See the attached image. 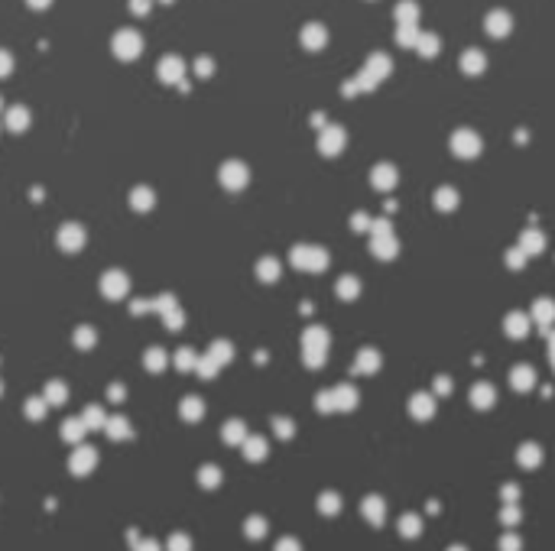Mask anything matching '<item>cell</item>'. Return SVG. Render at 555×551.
<instances>
[{"label": "cell", "mask_w": 555, "mask_h": 551, "mask_svg": "<svg viewBox=\"0 0 555 551\" xmlns=\"http://www.w3.org/2000/svg\"><path fill=\"white\" fill-rule=\"evenodd\" d=\"M458 65H461V72L464 75H484L487 72V52L484 49H478V46H471V49H464L461 52V59H458Z\"/></svg>", "instance_id": "5b68a950"}, {"label": "cell", "mask_w": 555, "mask_h": 551, "mask_svg": "<svg viewBox=\"0 0 555 551\" xmlns=\"http://www.w3.org/2000/svg\"><path fill=\"white\" fill-rule=\"evenodd\" d=\"M49 3H53V0H30V7H36V10H39V7H49Z\"/></svg>", "instance_id": "ac0fdd59"}, {"label": "cell", "mask_w": 555, "mask_h": 551, "mask_svg": "<svg viewBox=\"0 0 555 551\" xmlns=\"http://www.w3.org/2000/svg\"><path fill=\"white\" fill-rule=\"evenodd\" d=\"M130 7L137 13H147V7H150V0H130Z\"/></svg>", "instance_id": "2e32d148"}, {"label": "cell", "mask_w": 555, "mask_h": 551, "mask_svg": "<svg viewBox=\"0 0 555 551\" xmlns=\"http://www.w3.org/2000/svg\"><path fill=\"white\" fill-rule=\"evenodd\" d=\"M140 49H143V39H140L133 30H120L117 36H114V52H117L120 59H137Z\"/></svg>", "instance_id": "8992f818"}, {"label": "cell", "mask_w": 555, "mask_h": 551, "mask_svg": "<svg viewBox=\"0 0 555 551\" xmlns=\"http://www.w3.org/2000/svg\"><path fill=\"white\" fill-rule=\"evenodd\" d=\"M396 26H419V3L416 0H399L393 7Z\"/></svg>", "instance_id": "ba28073f"}, {"label": "cell", "mask_w": 555, "mask_h": 551, "mask_svg": "<svg viewBox=\"0 0 555 551\" xmlns=\"http://www.w3.org/2000/svg\"><path fill=\"white\" fill-rule=\"evenodd\" d=\"M370 182H374L377 188H390L396 182V169L393 166H377V169L370 172Z\"/></svg>", "instance_id": "7c38bea8"}, {"label": "cell", "mask_w": 555, "mask_h": 551, "mask_svg": "<svg viewBox=\"0 0 555 551\" xmlns=\"http://www.w3.org/2000/svg\"><path fill=\"white\" fill-rule=\"evenodd\" d=\"M416 52L422 55V59H435V55L442 52V39H438L435 32H422L416 43Z\"/></svg>", "instance_id": "30bf717a"}, {"label": "cell", "mask_w": 555, "mask_h": 551, "mask_svg": "<svg viewBox=\"0 0 555 551\" xmlns=\"http://www.w3.org/2000/svg\"><path fill=\"white\" fill-rule=\"evenodd\" d=\"M484 30H487V36H493V39H507L513 32V13L503 10V7H493V10L484 17Z\"/></svg>", "instance_id": "7a4b0ae2"}, {"label": "cell", "mask_w": 555, "mask_h": 551, "mask_svg": "<svg viewBox=\"0 0 555 551\" xmlns=\"http://www.w3.org/2000/svg\"><path fill=\"white\" fill-rule=\"evenodd\" d=\"M299 43L309 49V52H321L325 46H328V30L321 26V23H305L299 32Z\"/></svg>", "instance_id": "277c9868"}, {"label": "cell", "mask_w": 555, "mask_h": 551, "mask_svg": "<svg viewBox=\"0 0 555 551\" xmlns=\"http://www.w3.org/2000/svg\"><path fill=\"white\" fill-rule=\"evenodd\" d=\"M419 26H396V46H403V49H416V43H419Z\"/></svg>", "instance_id": "8fae6325"}, {"label": "cell", "mask_w": 555, "mask_h": 551, "mask_svg": "<svg viewBox=\"0 0 555 551\" xmlns=\"http://www.w3.org/2000/svg\"><path fill=\"white\" fill-rule=\"evenodd\" d=\"M166 3H169V0H166Z\"/></svg>", "instance_id": "d6986e66"}, {"label": "cell", "mask_w": 555, "mask_h": 551, "mask_svg": "<svg viewBox=\"0 0 555 551\" xmlns=\"http://www.w3.org/2000/svg\"><path fill=\"white\" fill-rule=\"evenodd\" d=\"M10 127H13V130L26 127V110H20V107H13V110H10Z\"/></svg>", "instance_id": "5bb4252c"}, {"label": "cell", "mask_w": 555, "mask_h": 551, "mask_svg": "<svg viewBox=\"0 0 555 551\" xmlns=\"http://www.w3.org/2000/svg\"><path fill=\"white\" fill-rule=\"evenodd\" d=\"M451 153H458L461 160H471L480 153V137L474 130H455L451 133Z\"/></svg>", "instance_id": "3957f363"}, {"label": "cell", "mask_w": 555, "mask_h": 551, "mask_svg": "<svg viewBox=\"0 0 555 551\" xmlns=\"http://www.w3.org/2000/svg\"><path fill=\"white\" fill-rule=\"evenodd\" d=\"M10 65H13L10 52H3V49H0V75H7V72H10Z\"/></svg>", "instance_id": "9a60e30c"}, {"label": "cell", "mask_w": 555, "mask_h": 551, "mask_svg": "<svg viewBox=\"0 0 555 551\" xmlns=\"http://www.w3.org/2000/svg\"><path fill=\"white\" fill-rule=\"evenodd\" d=\"M344 130L341 127H325L321 130V137H319V149L325 153V156H338L344 146Z\"/></svg>", "instance_id": "52a82bcc"}, {"label": "cell", "mask_w": 555, "mask_h": 551, "mask_svg": "<svg viewBox=\"0 0 555 551\" xmlns=\"http://www.w3.org/2000/svg\"><path fill=\"white\" fill-rule=\"evenodd\" d=\"M182 72H185V65H182L179 55H166L160 62V78L162 81H179Z\"/></svg>", "instance_id": "9c48e42d"}, {"label": "cell", "mask_w": 555, "mask_h": 551, "mask_svg": "<svg viewBox=\"0 0 555 551\" xmlns=\"http://www.w3.org/2000/svg\"><path fill=\"white\" fill-rule=\"evenodd\" d=\"M386 72H390V59H386L384 52H377L374 59L367 62V68L357 75V81H354V85H344V95H348V91H354V88H370V85H377V81H380Z\"/></svg>", "instance_id": "6da1fadb"}, {"label": "cell", "mask_w": 555, "mask_h": 551, "mask_svg": "<svg viewBox=\"0 0 555 551\" xmlns=\"http://www.w3.org/2000/svg\"><path fill=\"white\" fill-rule=\"evenodd\" d=\"M198 75H211V59H198Z\"/></svg>", "instance_id": "e0dca14e"}, {"label": "cell", "mask_w": 555, "mask_h": 551, "mask_svg": "<svg viewBox=\"0 0 555 551\" xmlns=\"http://www.w3.org/2000/svg\"><path fill=\"white\" fill-rule=\"evenodd\" d=\"M225 182H227V185H241V182H247V169L241 166V162H231V166H225Z\"/></svg>", "instance_id": "4fadbf2b"}]
</instances>
